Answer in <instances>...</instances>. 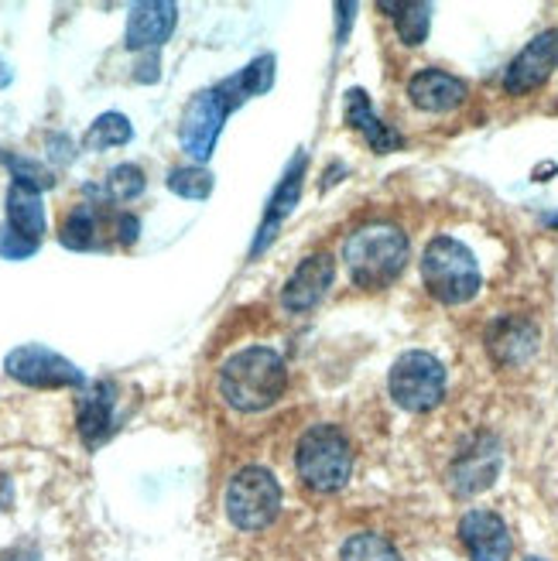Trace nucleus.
I'll use <instances>...</instances> for the list:
<instances>
[{
	"label": "nucleus",
	"instance_id": "3",
	"mask_svg": "<svg viewBox=\"0 0 558 561\" xmlns=\"http://www.w3.org/2000/svg\"><path fill=\"white\" fill-rule=\"evenodd\" d=\"M422 280L435 301L463 305L480 291V267L469 247L453 237H435L422 254Z\"/></svg>",
	"mask_w": 558,
	"mask_h": 561
},
{
	"label": "nucleus",
	"instance_id": "23",
	"mask_svg": "<svg viewBox=\"0 0 558 561\" xmlns=\"http://www.w3.org/2000/svg\"><path fill=\"white\" fill-rule=\"evenodd\" d=\"M169 188L182 195V199H206L213 192V175L203 164H182L169 172Z\"/></svg>",
	"mask_w": 558,
	"mask_h": 561
},
{
	"label": "nucleus",
	"instance_id": "16",
	"mask_svg": "<svg viewBox=\"0 0 558 561\" xmlns=\"http://www.w3.org/2000/svg\"><path fill=\"white\" fill-rule=\"evenodd\" d=\"M114 408H117V387L114 383H96L87 398L76 408V428L87 448H96L100 442L114 432Z\"/></svg>",
	"mask_w": 558,
	"mask_h": 561
},
{
	"label": "nucleus",
	"instance_id": "18",
	"mask_svg": "<svg viewBox=\"0 0 558 561\" xmlns=\"http://www.w3.org/2000/svg\"><path fill=\"white\" fill-rule=\"evenodd\" d=\"M343 103H346V124H350L360 137H364L377 154L398 151V148L405 145V140L374 114V106H371V100H367L364 90H350Z\"/></svg>",
	"mask_w": 558,
	"mask_h": 561
},
{
	"label": "nucleus",
	"instance_id": "14",
	"mask_svg": "<svg viewBox=\"0 0 558 561\" xmlns=\"http://www.w3.org/2000/svg\"><path fill=\"white\" fill-rule=\"evenodd\" d=\"M487 353L500 367H521L538 353V325L532 319H497L487 332Z\"/></svg>",
	"mask_w": 558,
	"mask_h": 561
},
{
	"label": "nucleus",
	"instance_id": "4",
	"mask_svg": "<svg viewBox=\"0 0 558 561\" xmlns=\"http://www.w3.org/2000/svg\"><path fill=\"white\" fill-rule=\"evenodd\" d=\"M295 469L301 483L316 493H337L350 483L353 472V448L346 435L332 425H316L301 435L295 448Z\"/></svg>",
	"mask_w": 558,
	"mask_h": 561
},
{
	"label": "nucleus",
	"instance_id": "7",
	"mask_svg": "<svg viewBox=\"0 0 558 561\" xmlns=\"http://www.w3.org/2000/svg\"><path fill=\"white\" fill-rule=\"evenodd\" d=\"M237 110V103L223 93V87H213V90H203L195 93L192 103L185 106L182 114V124H179V140L189 158L195 161H209L213 148H216V137L227 124V117Z\"/></svg>",
	"mask_w": 558,
	"mask_h": 561
},
{
	"label": "nucleus",
	"instance_id": "10",
	"mask_svg": "<svg viewBox=\"0 0 558 561\" xmlns=\"http://www.w3.org/2000/svg\"><path fill=\"white\" fill-rule=\"evenodd\" d=\"M555 69H558V32L551 27V32H542L517 51V59L504 72V90L514 96L532 93L542 82H548Z\"/></svg>",
	"mask_w": 558,
	"mask_h": 561
},
{
	"label": "nucleus",
	"instance_id": "30",
	"mask_svg": "<svg viewBox=\"0 0 558 561\" xmlns=\"http://www.w3.org/2000/svg\"><path fill=\"white\" fill-rule=\"evenodd\" d=\"M8 82H11V69H8L4 62H0V90H4V87H8Z\"/></svg>",
	"mask_w": 558,
	"mask_h": 561
},
{
	"label": "nucleus",
	"instance_id": "1",
	"mask_svg": "<svg viewBox=\"0 0 558 561\" xmlns=\"http://www.w3.org/2000/svg\"><path fill=\"white\" fill-rule=\"evenodd\" d=\"M285 390H288V367L282 353H274L267 346H247L234 353L219 370V398L243 414L274 408Z\"/></svg>",
	"mask_w": 558,
	"mask_h": 561
},
{
	"label": "nucleus",
	"instance_id": "21",
	"mask_svg": "<svg viewBox=\"0 0 558 561\" xmlns=\"http://www.w3.org/2000/svg\"><path fill=\"white\" fill-rule=\"evenodd\" d=\"M62 247L69 250H93L100 240V216L93 206H76L62 222Z\"/></svg>",
	"mask_w": 558,
	"mask_h": 561
},
{
	"label": "nucleus",
	"instance_id": "5",
	"mask_svg": "<svg viewBox=\"0 0 558 561\" xmlns=\"http://www.w3.org/2000/svg\"><path fill=\"white\" fill-rule=\"evenodd\" d=\"M223 507L234 527L240 530H264L274 524L277 511H282V486L264 466H243L223 496Z\"/></svg>",
	"mask_w": 558,
	"mask_h": 561
},
{
	"label": "nucleus",
	"instance_id": "15",
	"mask_svg": "<svg viewBox=\"0 0 558 561\" xmlns=\"http://www.w3.org/2000/svg\"><path fill=\"white\" fill-rule=\"evenodd\" d=\"M408 96L418 110H429V114H449L466 100V82L442 72V69H422L414 72L408 82Z\"/></svg>",
	"mask_w": 558,
	"mask_h": 561
},
{
	"label": "nucleus",
	"instance_id": "28",
	"mask_svg": "<svg viewBox=\"0 0 558 561\" xmlns=\"http://www.w3.org/2000/svg\"><path fill=\"white\" fill-rule=\"evenodd\" d=\"M137 79H141V82H158V55L155 51L148 55V62L137 66Z\"/></svg>",
	"mask_w": 558,
	"mask_h": 561
},
{
	"label": "nucleus",
	"instance_id": "29",
	"mask_svg": "<svg viewBox=\"0 0 558 561\" xmlns=\"http://www.w3.org/2000/svg\"><path fill=\"white\" fill-rule=\"evenodd\" d=\"M0 561H38V551L35 548H14V551H8Z\"/></svg>",
	"mask_w": 558,
	"mask_h": 561
},
{
	"label": "nucleus",
	"instance_id": "27",
	"mask_svg": "<svg viewBox=\"0 0 558 561\" xmlns=\"http://www.w3.org/2000/svg\"><path fill=\"white\" fill-rule=\"evenodd\" d=\"M137 233H141V222H137V216L121 213V219H117V237H121V243H134Z\"/></svg>",
	"mask_w": 558,
	"mask_h": 561
},
{
	"label": "nucleus",
	"instance_id": "11",
	"mask_svg": "<svg viewBox=\"0 0 558 561\" xmlns=\"http://www.w3.org/2000/svg\"><path fill=\"white\" fill-rule=\"evenodd\" d=\"M459 538L472 561H511V530L504 517L493 511H469L459 520Z\"/></svg>",
	"mask_w": 558,
	"mask_h": 561
},
{
	"label": "nucleus",
	"instance_id": "31",
	"mask_svg": "<svg viewBox=\"0 0 558 561\" xmlns=\"http://www.w3.org/2000/svg\"><path fill=\"white\" fill-rule=\"evenodd\" d=\"M545 222H548L551 230H558V216H545Z\"/></svg>",
	"mask_w": 558,
	"mask_h": 561
},
{
	"label": "nucleus",
	"instance_id": "12",
	"mask_svg": "<svg viewBox=\"0 0 558 561\" xmlns=\"http://www.w3.org/2000/svg\"><path fill=\"white\" fill-rule=\"evenodd\" d=\"M179 21V8L169 0H145L127 11V32H124V48L130 51H148L172 38Z\"/></svg>",
	"mask_w": 558,
	"mask_h": 561
},
{
	"label": "nucleus",
	"instance_id": "6",
	"mask_svg": "<svg viewBox=\"0 0 558 561\" xmlns=\"http://www.w3.org/2000/svg\"><path fill=\"white\" fill-rule=\"evenodd\" d=\"M387 390H390V398H395V404L405 411H414V414L432 411L445 398V370L425 350L401 353L395 359V367H390Z\"/></svg>",
	"mask_w": 558,
	"mask_h": 561
},
{
	"label": "nucleus",
	"instance_id": "19",
	"mask_svg": "<svg viewBox=\"0 0 558 561\" xmlns=\"http://www.w3.org/2000/svg\"><path fill=\"white\" fill-rule=\"evenodd\" d=\"M301 172H305V154H298V158H295V168H288L285 182L277 185V192H274V199H271V206H267V213H264V222H261V230H258L254 250H250V254H254V257L261 254L264 247H271V240L277 237V230H282L285 216L295 209L298 195H301Z\"/></svg>",
	"mask_w": 558,
	"mask_h": 561
},
{
	"label": "nucleus",
	"instance_id": "8",
	"mask_svg": "<svg viewBox=\"0 0 558 561\" xmlns=\"http://www.w3.org/2000/svg\"><path fill=\"white\" fill-rule=\"evenodd\" d=\"M4 370L18 383L42 387V390H48V387H82V383H87V377H82V370L76 367V363H69L66 356H59L48 346H18V350H11L8 359H4Z\"/></svg>",
	"mask_w": 558,
	"mask_h": 561
},
{
	"label": "nucleus",
	"instance_id": "2",
	"mask_svg": "<svg viewBox=\"0 0 558 561\" xmlns=\"http://www.w3.org/2000/svg\"><path fill=\"white\" fill-rule=\"evenodd\" d=\"M343 264L356 288L380 291L401 277L408 264V237L387 219L364 222L343 240Z\"/></svg>",
	"mask_w": 558,
	"mask_h": 561
},
{
	"label": "nucleus",
	"instance_id": "9",
	"mask_svg": "<svg viewBox=\"0 0 558 561\" xmlns=\"http://www.w3.org/2000/svg\"><path fill=\"white\" fill-rule=\"evenodd\" d=\"M500 472V442L493 435H477L449 469V486L456 496L483 493Z\"/></svg>",
	"mask_w": 558,
	"mask_h": 561
},
{
	"label": "nucleus",
	"instance_id": "17",
	"mask_svg": "<svg viewBox=\"0 0 558 561\" xmlns=\"http://www.w3.org/2000/svg\"><path fill=\"white\" fill-rule=\"evenodd\" d=\"M45 206H42V192L35 188H27V185H11L8 188V230L24 240V243H32L38 247L42 237H45Z\"/></svg>",
	"mask_w": 558,
	"mask_h": 561
},
{
	"label": "nucleus",
	"instance_id": "13",
	"mask_svg": "<svg viewBox=\"0 0 558 561\" xmlns=\"http://www.w3.org/2000/svg\"><path fill=\"white\" fill-rule=\"evenodd\" d=\"M332 274H337V264H332L329 254H312L305 257L295 274L285 280L282 288V305L288 308V312H309V308H316L322 301V295L329 291L332 285Z\"/></svg>",
	"mask_w": 558,
	"mask_h": 561
},
{
	"label": "nucleus",
	"instance_id": "25",
	"mask_svg": "<svg viewBox=\"0 0 558 561\" xmlns=\"http://www.w3.org/2000/svg\"><path fill=\"white\" fill-rule=\"evenodd\" d=\"M106 192L121 203H130L145 192V172L137 164H117L114 172L106 175Z\"/></svg>",
	"mask_w": 558,
	"mask_h": 561
},
{
	"label": "nucleus",
	"instance_id": "22",
	"mask_svg": "<svg viewBox=\"0 0 558 561\" xmlns=\"http://www.w3.org/2000/svg\"><path fill=\"white\" fill-rule=\"evenodd\" d=\"M134 137V127L124 114H100L93 124H90V134H87V148L93 151H106V148H121Z\"/></svg>",
	"mask_w": 558,
	"mask_h": 561
},
{
	"label": "nucleus",
	"instance_id": "32",
	"mask_svg": "<svg viewBox=\"0 0 558 561\" xmlns=\"http://www.w3.org/2000/svg\"><path fill=\"white\" fill-rule=\"evenodd\" d=\"M527 561H545V558H527Z\"/></svg>",
	"mask_w": 558,
	"mask_h": 561
},
{
	"label": "nucleus",
	"instance_id": "20",
	"mask_svg": "<svg viewBox=\"0 0 558 561\" xmlns=\"http://www.w3.org/2000/svg\"><path fill=\"white\" fill-rule=\"evenodd\" d=\"M380 11L395 18L398 38L405 45H422L429 38V27H432V8L429 4H380Z\"/></svg>",
	"mask_w": 558,
	"mask_h": 561
},
{
	"label": "nucleus",
	"instance_id": "24",
	"mask_svg": "<svg viewBox=\"0 0 558 561\" xmlns=\"http://www.w3.org/2000/svg\"><path fill=\"white\" fill-rule=\"evenodd\" d=\"M340 561H405L398 548L377 535H356L343 545Z\"/></svg>",
	"mask_w": 558,
	"mask_h": 561
},
{
	"label": "nucleus",
	"instance_id": "26",
	"mask_svg": "<svg viewBox=\"0 0 558 561\" xmlns=\"http://www.w3.org/2000/svg\"><path fill=\"white\" fill-rule=\"evenodd\" d=\"M8 168L14 172L18 185H27V188H35V192L52 188V172H48L45 164H35V161H27V158H8Z\"/></svg>",
	"mask_w": 558,
	"mask_h": 561
}]
</instances>
